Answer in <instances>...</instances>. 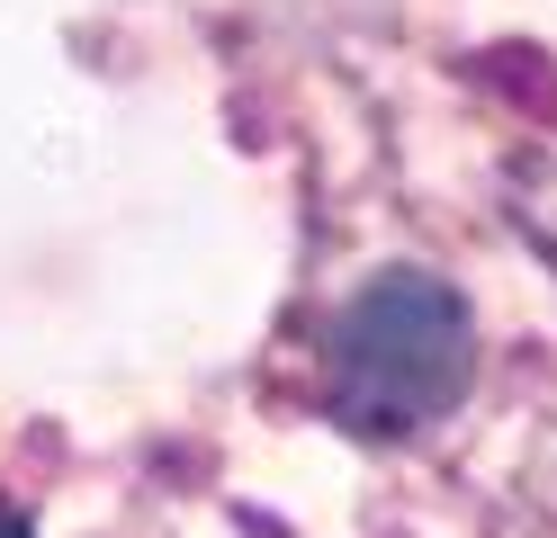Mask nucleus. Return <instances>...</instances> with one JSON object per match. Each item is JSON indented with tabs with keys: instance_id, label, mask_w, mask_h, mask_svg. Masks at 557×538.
<instances>
[{
	"instance_id": "1",
	"label": "nucleus",
	"mask_w": 557,
	"mask_h": 538,
	"mask_svg": "<svg viewBox=\"0 0 557 538\" xmlns=\"http://www.w3.org/2000/svg\"><path fill=\"white\" fill-rule=\"evenodd\" d=\"M476 377V323L432 270H377L324 341V404L360 440H405L441 422Z\"/></svg>"
}]
</instances>
